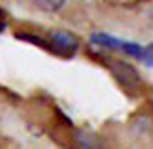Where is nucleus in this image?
<instances>
[{
  "instance_id": "f257e3e1",
  "label": "nucleus",
  "mask_w": 153,
  "mask_h": 149,
  "mask_svg": "<svg viewBox=\"0 0 153 149\" xmlns=\"http://www.w3.org/2000/svg\"><path fill=\"white\" fill-rule=\"evenodd\" d=\"M47 45L53 53L57 55H64V58H72L79 49V41L76 36L68 30H53L47 34Z\"/></svg>"
},
{
  "instance_id": "20e7f679",
  "label": "nucleus",
  "mask_w": 153,
  "mask_h": 149,
  "mask_svg": "<svg viewBox=\"0 0 153 149\" xmlns=\"http://www.w3.org/2000/svg\"><path fill=\"white\" fill-rule=\"evenodd\" d=\"M140 58L145 60L147 66H153V43H151L147 49H143V55H140Z\"/></svg>"
},
{
  "instance_id": "f03ea898",
  "label": "nucleus",
  "mask_w": 153,
  "mask_h": 149,
  "mask_svg": "<svg viewBox=\"0 0 153 149\" xmlns=\"http://www.w3.org/2000/svg\"><path fill=\"white\" fill-rule=\"evenodd\" d=\"M72 149H102V141L98 134L89 132V130H79L74 134Z\"/></svg>"
},
{
  "instance_id": "7ed1b4c3",
  "label": "nucleus",
  "mask_w": 153,
  "mask_h": 149,
  "mask_svg": "<svg viewBox=\"0 0 153 149\" xmlns=\"http://www.w3.org/2000/svg\"><path fill=\"white\" fill-rule=\"evenodd\" d=\"M32 4H34L38 11L55 13V11H60V9L66 4V0H32Z\"/></svg>"
}]
</instances>
